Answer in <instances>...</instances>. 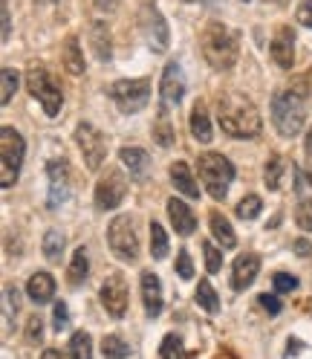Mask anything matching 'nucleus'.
I'll return each mask as SVG.
<instances>
[{
    "label": "nucleus",
    "mask_w": 312,
    "mask_h": 359,
    "mask_svg": "<svg viewBox=\"0 0 312 359\" xmlns=\"http://www.w3.org/2000/svg\"><path fill=\"white\" fill-rule=\"evenodd\" d=\"M24 154H27L24 137H20L15 128L6 125L3 130H0V186L3 189L15 186L20 165H24Z\"/></svg>",
    "instance_id": "nucleus-5"
},
{
    "label": "nucleus",
    "mask_w": 312,
    "mask_h": 359,
    "mask_svg": "<svg viewBox=\"0 0 312 359\" xmlns=\"http://www.w3.org/2000/svg\"><path fill=\"white\" fill-rule=\"evenodd\" d=\"M171 180H173V186L180 189L185 197H191V200H197V197H199V186L194 183V177H191V168H188V163L176 160V163L171 165Z\"/></svg>",
    "instance_id": "nucleus-20"
},
{
    "label": "nucleus",
    "mask_w": 312,
    "mask_h": 359,
    "mask_svg": "<svg viewBox=\"0 0 312 359\" xmlns=\"http://www.w3.org/2000/svg\"><path fill=\"white\" fill-rule=\"evenodd\" d=\"M125 194H127V183H125V177L119 174V171H113L110 168L101 180H99V186H96V206L99 209H116L122 200H125Z\"/></svg>",
    "instance_id": "nucleus-12"
},
{
    "label": "nucleus",
    "mask_w": 312,
    "mask_h": 359,
    "mask_svg": "<svg viewBox=\"0 0 312 359\" xmlns=\"http://www.w3.org/2000/svg\"><path fill=\"white\" fill-rule=\"evenodd\" d=\"M185 96V76L183 67L176 61H168V67L162 70V81H159V99H162V114H168L171 107H176Z\"/></svg>",
    "instance_id": "nucleus-11"
},
{
    "label": "nucleus",
    "mask_w": 312,
    "mask_h": 359,
    "mask_svg": "<svg viewBox=\"0 0 312 359\" xmlns=\"http://www.w3.org/2000/svg\"><path fill=\"white\" fill-rule=\"evenodd\" d=\"M87 269H90V258H87V250L78 246L73 252V261H70V269H66V278H70L73 287H78L84 278H87Z\"/></svg>",
    "instance_id": "nucleus-25"
},
{
    "label": "nucleus",
    "mask_w": 312,
    "mask_h": 359,
    "mask_svg": "<svg viewBox=\"0 0 312 359\" xmlns=\"http://www.w3.org/2000/svg\"><path fill=\"white\" fill-rule=\"evenodd\" d=\"M41 336H43V322H41L38 316H32V319L27 322V339L35 345V342H41Z\"/></svg>",
    "instance_id": "nucleus-42"
},
{
    "label": "nucleus",
    "mask_w": 312,
    "mask_h": 359,
    "mask_svg": "<svg viewBox=\"0 0 312 359\" xmlns=\"http://www.w3.org/2000/svg\"><path fill=\"white\" fill-rule=\"evenodd\" d=\"M304 148H306V156H309V163H312V128H309V133H306V142H304Z\"/></svg>",
    "instance_id": "nucleus-48"
},
{
    "label": "nucleus",
    "mask_w": 312,
    "mask_h": 359,
    "mask_svg": "<svg viewBox=\"0 0 312 359\" xmlns=\"http://www.w3.org/2000/svg\"><path fill=\"white\" fill-rule=\"evenodd\" d=\"M257 273H260V255H255V252L237 255V261L232 266V287L240 293V290H246L257 278Z\"/></svg>",
    "instance_id": "nucleus-15"
},
{
    "label": "nucleus",
    "mask_w": 312,
    "mask_h": 359,
    "mask_svg": "<svg viewBox=\"0 0 312 359\" xmlns=\"http://www.w3.org/2000/svg\"><path fill=\"white\" fill-rule=\"evenodd\" d=\"M197 168H199V180H203V186L208 189V194H211L214 200L226 197L229 183L234 180V165L226 160V156L208 151V154H203V156L197 160Z\"/></svg>",
    "instance_id": "nucleus-4"
},
{
    "label": "nucleus",
    "mask_w": 312,
    "mask_h": 359,
    "mask_svg": "<svg viewBox=\"0 0 312 359\" xmlns=\"http://www.w3.org/2000/svg\"><path fill=\"white\" fill-rule=\"evenodd\" d=\"M52 322H55V330H58V333H61V330H66V325H70V313H66V304H64V302H58V304H55Z\"/></svg>",
    "instance_id": "nucleus-41"
},
{
    "label": "nucleus",
    "mask_w": 312,
    "mask_h": 359,
    "mask_svg": "<svg viewBox=\"0 0 312 359\" xmlns=\"http://www.w3.org/2000/svg\"><path fill=\"white\" fill-rule=\"evenodd\" d=\"M260 209H263V200L257 194H249V197H243L237 203V217L240 220H255L260 215Z\"/></svg>",
    "instance_id": "nucleus-34"
},
{
    "label": "nucleus",
    "mask_w": 312,
    "mask_h": 359,
    "mask_svg": "<svg viewBox=\"0 0 312 359\" xmlns=\"http://www.w3.org/2000/svg\"><path fill=\"white\" fill-rule=\"evenodd\" d=\"M301 348H304V345H301L298 339H295V342L289 339V351H286V356H292V353H301Z\"/></svg>",
    "instance_id": "nucleus-47"
},
{
    "label": "nucleus",
    "mask_w": 312,
    "mask_h": 359,
    "mask_svg": "<svg viewBox=\"0 0 312 359\" xmlns=\"http://www.w3.org/2000/svg\"><path fill=\"white\" fill-rule=\"evenodd\" d=\"M217 122L222 133H229L234 140H252L263 128L257 107L240 93H222L217 99Z\"/></svg>",
    "instance_id": "nucleus-1"
},
{
    "label": "nucleus",
    "mask_w": 312,
    "mask_h": 359,
    "mask_svg": "<svg viewBox=\"0 0 312 359\" xmlns=\"http://www.w3.org/2000/svg\"><path fill=\"white\" fill-rule=\"evenodd\" d=\"M76 142L81 148V156H84V163L90 171H99L101 163L107 160V140H104V133L90 125V122H81L76 128Z\"/></svg>",
    "instance_id": "nucleus-10"
},
{
    "label": "nucleus",
    "mask_w": 312,
    "mask_h": 359,
    "mask_svg": "<svg viewBox=\"0 0 312 359\" xmlns=\"http://www.w3.org/2000/svg\"><path fill=\"white\" fill-rule=\"evenodd\" d=\"M191 133H194V140L197 142H211V122H208V114H206V107L203 102H197L194 110H191Z\"/></svg>",
    "instance_id": "nucleus-21"
},
{
    "label": "nucleus",
    "mask_w": 312,
    "mask_h": 359,
    "mask_svg": "<svg viewBox=\"0 0 312 359\" xmlns=\"http://www.w3.org/2000/svg\"><path fill=\"white\" fill-rule=\"evenodd\" d=\"M15 90H17V73L12 67H3V70H0V104H9Z\"/></svg>",
    "instance_id": "nucleus-33"
},
{
    "label": "nucleus",
    "mask_w": 312,
    "mask_h": 359,
    "mask_svg": "<svg viewBox=\"0 0 312 359\" xmlns=\"http://www.w3.org/2000/svg\"><path fill=\"white\" fill-rule=\"evenodd\" d=\"M281 177H283V156H281V154H272L269 160H266V165H263L266 189H269V191H278V189H281Z\"/></svg>",
    "instance_id": "nucleus-27"
},
{
    "label": "nucleus",
    "mask_w": 312,
    "mask_h": 359,
    "mask_svg": "<svg viewBox=\"0 0 312 359\" xmlns=\"http://www.w3.org/2000/svg\"><path fill=\"white\" fill-rule=\"evenodd\" d=\"M101 4H107V0H101Z\"/></svg>",
    "instance_id": "nucleus-54"
},
{
    "label": "nucleus",
    "mask_w": 312,
    "mask_h": 359,
    "mask_svg": "<svg viewBox=\"0 0 312 359\" xmlns=\"http://www.w3.org/2000/svg\"><path fill=\"white\" fill-rule=\"evenodd\" d=\"M27 296H29L35 304L52 302V296H55V278H52L50 273H35V276L27 281Z\"/></svg>",
    "instance_id": "nucleus-19"
},
{
    "label": "nucleus",
    "mask_w": 312,
    "mask_h": 359,
    "mask_svg": "<svg viewBox=\"0 0 312 359\" xmlns=\"http://www.w3.org/2000/svg\"><path fill=\"white\" fill-rule=\"evenodd\" d=\"M47 177H50V200H47V206L58 209L66 200V194H70V165H66V160H52L47 165Z\"/></svg>",
    "instance_id": "nucleus-14"
},
{
    "label": "nucleus",
    "mask_w": 312,
    "mask_h": 359,
    "mask_svg": "<svg viewBox=\"0 0 312 359\" xmlns=\"http://www.w3.org/2000/svg\"><path fill=\"white\" fill-rule=\"evenodd\" d=\"M197 304L203 307L206 313H217L220 310V299H217V293H214V287H211L208 278H203V281H199V287H197Z\"/></svg>",
    "instance_id": "nucleus-32"
},
{
    "label": "nucleus",
    "mask_w": 312,
    "mask_h": 359,
    "mask_svg": "<svg viewBox=\"0 0 312 359\" xmlns=\"http://www.w3.org/2000/svg\"><path fill=\"white\" fill-rule=\"evenodd\" d=\"M142 302L150 319L162 313V281L156 273H142Z\"/></svg>",
    "instance_id": "nucleus-17"
},
{
    "label": "nucleus",
    "mask_w": 312,
    "mask_h": 359,
    "mask_svg": "<svg viewBox=\"0 0 312 359\" xmlns=\"http://www.w3.org/2000/svg\"><path fill=\"white\" fill-rule=\"evenodd\" d=\"M70 359H93V336L87 330H76L70 339Z\"/></svg>",
    "instance_id": "nucleus-28"
},
{
    "label": "nucleus",
    "mask_w": 312,
    "mask_h": 359,
    "mask_svg": "<svg viewBox=\"0 0 312 359\" xmlns=\"http://www.w3.org/2000/svg\"><path fill=\"white\" fill-rule=\"evenodd\" d=\"M90 41H93V50H96V58L99 61H110V32H107V24L96 20L93 24V32H90Z\"/></svg>",
    "instance_id": "nucleus-26"
},
{
    "label": "nucleus",
    "mask_w": 312,
    "mask_h": 359,
    "mask_svg": "<svg viewBox=\"0 0 312 359\" xmlns=\"http://www.w3.org/2000/svg\"><path fill=\"white\" fill-rule=\"evenodd\" d=\"M110 99L116 102L122 114H139L150 102V81L148 79H122L110 87Z\"/></svg>",
    "instance_id": "nucleus-8"
},
{
    "label": "nucleus",
    "mask_w": 312,
    "mask_h": 359,
    "mask_svg": "<svg viewBox=\"0 0 312 359\" xmlns=\"http://www.w3.org/2000/svg\"><path fill=\"white\" fill-rule=\"evenodd\" d=\"M272 284H275L278 293H292V290H298V278L289 276V273H275Z\"/></svg>",
    "instance_id": "nucleus-39"
},
{
    "label": "nucleus",
    "mask_w": 312,
    "mask_h": 359,
    "mask_svg": "<svg viewBox=\"0 0 312 359\" xmlns=\"http://www.w3.org/2000/svg\"><path fill=\"white\" fill-rule=\"evenodd\" d=\"M203 252H206V269L208 273H220V266H222V255H220V250L214 243H203Z\"/></svg>",
    "instance_id": "nucleus-38"
},
{
    "label": "nucleus",
    "mask_w": 312,
    "mask_h": 359,
    "mask_svg": "<svg viewBox=\"0 0 312 359\" xmlns=\"http://www.w3.org/2000/svg\"><path fill=\"white\" fill-rule=\"evenodd\" d=\"M168 215H171V223H173L176 235L188 238V235L197 229V215L191 212V206H185V203H183V200L171 197V200H168Z\"/></svg>",
    "instance_id": "nucleus-18"
},
{
    "label": "nucleus",
    "mask_w": 312,
    "mask_h": 359,
    "mask_svg": "<svg viewBox=\"0 0 312 359\" xmlns=\"http://www.w3.org/2000/svg\"><path fill=\"white\" fill-rule=\"evenodd\" d=\"M298 24H304V27L312 29V0L301 4V9H298Z\"/></svg>",
    "instance_id": "nucleus-44"
},
{
    "label": "nucleus",
    "mask_w": 312,
    "mask_h": 359,
    "mask_svg": "<svg viewBox=\"0 0 312 359\" xmlns=\"http://www.w3.org/2000/svg\"><path fill=\"white\" fill-rule=\"evenodd\" d=\"M214 359H237V356H234V353H232V351H222V353H217V356H214Z\"/></svg>",
    "instance_id": "nucleus-50"
},
{
    "label": "nucleus",
    "mask_w": 312,
    "mask_h": 359,
    "mask_svg": "<svg viewBox=\"0 0 312 359\" xmlns=\"http://www.w3.org/2000/svg\"><path fill=\"white\" fill-rule=\"evenodd\" d=\"M150 255L156 261H162L168 255V232L162 229V223H150Z\"/></svg>",
    "instance_id": "nucleus-30"
},
{
    "label": "nucleus",
    "mask_w": 312,
    "mask_h": 359,
    "mask_svg": "<svg viewBox=\"0 0 312 359\" xmlns=\"http://www.w3.org/2000/svg\"><path fill=\"white\" fill-rule=\"evenodd\" d=\"M27 87H29V93L43 104V114H47L50 119H55L61 114V104H64V93H61V87L50 79V73L43 70V67H29V73H27Z\"/></svg>",
    "instance_id": "nucleus-6"
},
{
    "label": "nucleus",
    "mask_w": 312,
    "mask_h": 359,
    "mask_svg": "<svg viewBox=\"0 0 312 359\" xmlns=\"http://www.w3.org/2000/svg\"><path fill=\"white\" fill-rule=\"evenodd\" d=\"M295 223L301 232H312V197H301L295 209Z\"/></svg>",
    "instance_id": "nucleus-36"
},
{
    "label": "nucleus",
    "mask_w": 312,
    "mask_h": 359,
    "mask_svg": "<svg viewBox=\"0 0 312 359\" xmlns=\"http://www.w3.org/2000/svg\"><path fill=\"white\" fill-rule=\"evenodd\" d=\"M41 359H64V356H61L55 348H47V351H43V356H41Z\"/></svg>",
    "instance_id": "nucleus-49"
},
{
    "label": "nucleus",
    "mask_w": 312,
    "mask_h": 359,
    "mask_svg": "<svg viewBox=\"0 0 312 359\" xmlns=\"http://www.w3.org/2000/svg\"><path fill=\"white\" fill-rule=\"evenodd\" d=\"M185 4H194V0H185Z\"/></svg>",
    "instance_id": "nucleus-53"
},
{
    "label": "nucleus",
    "mask_w": 312,
    "mask_h": 359,
    "mask_svg": "<svg viewBox=\"0 0 312 359\" xmlns=\"http://www.w3.org/2000/svg\"><path fill=\"white\" fill-rule=\"evenodd\" d=\"M176 276H180L183 281H188V278H194V264H191V255L183 250L180 255H176Z\"/></svg>",
    "instance_id": "nucleus-40"
},
{
    "label": "nucleus",
    "mask_w": 312,
    "mask_h": 359,
    "mask_svg": "<svg viewBox=\"0 0 312 359\" xmlns=\"http://www.w3.org/2000/svg\"><path fill=\"white\" fill-rule=\"evenodd\" d=\"M101 304L113 319H122L127 310V284L119 273L107 276V281L101 284Z\"/></svg>",
    "instance_id": "nucleus-13"
},
{
    "label": "nucleus",
    "mask_w": 312,
    "mask_h": 359,
    "mask_svg": "<svg viewBox=\"0 0 312 359\" xmlns=\"http://www.w3.org/2000/svg\"><path fill=\"white\" fill-rule=\"evenodd\" d=\"M107 243H110V250H113V255L119 261L133 264L139 258V238H136V232H133V220L127 215H119V217L110 220Z\"/></svg>",
    "instance_id": "nucleus-7"
},
{
    "label": "nucleus",
    "mask_w": 312,
    "mask_h": 359,
    "mask_svg": "<svg viewBox=\"0 0 312 359\" xmlns=\"http://www.w3.org/2000/svg\"><path fill=\"white\" fill-rule=\"evenodd\" d=\"M199 47H203V55L214 70H232L237 61V53H240L237 35L226 24H220V20L206 24L203 35H199Z\"/></svg>",
    "instance_id": "nucleus-2"
},
{
    "label": "nucleus",
    "mask_w": 312,
    "mask_h": 359,
    "mask_svg": "<svg viewBox=\"0 0 312 359\" xmlns=\"http://www.w3.org/2000/svg\"><path fill=\"white\" fill-rule=\"evenodd\" d=\"M159 356H162V359H185V351H183V339H180V336L168 333L165 339H162Z\"/></svg>",
    "instance_id": "nucleus-35"
},
{
    "label": "nucleus",
    "mask_w": 312,
    "mask_h": 359,
    "mask_svg": "<svg viewBox=\"0 0 312 359\" xmlns=\"http://www.w3.org/2000/svg\"><path fill=\"white\" fill-rule=\"evenodd\" d=\"M139 27H142V35H145L148 47L153 53H165L168 50V43H171L168 24H165L159 6L150 4V0H148V4H142V9H139Z\"/></svg>",
    "instance_id": "nucleus-9"
},
{
    "label": "nucleus",
    "mask_w": 312,
    "mask_h": 359,
    "mask_svg": "<svg viewBox=\"0 0 312 359\" xmlns=\"http://www.w3.org/2000/svg\"><path fill=\"white\" fill-rule=\"evenodd\" d=\"M257 302H260V307L266 310V313H272V316H278L281 313V302H278V296H269V293H263V296H257Z\"/></svg>",
    "instance_id": "nucleus-43"
},
{
    "label": "nucleus",
    "mask_w": 312,
    "mask_h": 359,
    "mask_svg": "<svg viewBox=\"0 0 312 359\" xmlns=\"http://www.w3.org/2000/svg\"><path fill=\"white\" fill-rule=\"evenodd\" d=\"M295 252H298V255H309V252H312L309 241H295Z\"/></svg>",
    "instance_id": "nucleus-46"
},
{
    "label": "nucleus",
    "mask_w": 312,
    "mask_h": 359,
    "mask_svg": "<svg viewBox=\"0 0 312 359\" xmlns=\"http://www.w3.org/2000/svg\"><path fill=\"white\" fill-rule=\"evenodd\" d=\"M295 38H292V32L289 29H281L275 38H272V43H269V53H272V61L281 67V70H292V64H295Z\"/></svg>",
    "instance_id": "nucleus-16"
},
{
    "label": "nucleus",
    "mask_w": 312,
    "mask_h": 359,
    "mask_svg": "<svg viewBox=\"0 0 312 359\" xmlns=\"http://www.w3.org/2000/svg\"><path fill=\"white\" fill-rule=\"evenodd\" d=\"M208 226H211V235L226 246V250H232V246L237 243V238H234V229H232V223L222 217L220 212H211V217H208Z\"/></svg>",
    "instance_id": "nucleus-23"
},
{
    "label": "nucleus",
    "mask_w": 312,
    "mask_h": 359,
    "mask_svg": "<svg viewBox=\"0 0 312 359\" xmlns=\"http://www.w3.org/2000/svg\"><path fill=\"white\" fill-rule=\"evenodd\" d=\"M153 140L159 142L162 148H171L173 145V128L168 122V114H159V122H156V128H153Z\"/></svg>",
    "instance_id": "nucleus-37"
},
{
    "label": "nucleus",
    "mask_w": 312,
    "mask_h": 359,
    "mask_svg": "<svg viewBox=\"0 0 312 359\" xmlns=\"http://www.w3.org/2000/svg\"><path fill=\"white\" fill-rule=\"evenodd\" d=\"M101 351H104V359H127L130 356V345L122 339V336L110 333L101 339Z\"/></svg>",
    "instance_id": "nucleus-29"
},
{
    "label": "nucleus",
    "mask_w": 312,
    "mask_h": 359,
    "mask_svg": "<svg viewBox=\"0 0 312 359\" xmlns=\"http://www.w3.org/2000/svg\"><path fill=\"white\" fill-rule=\"evenodd\" d=\"M272 4H278V6H286V4H289V0H272Z\"/></svg>",
    "instance_id": "nucleus-51"
},
{
    "label": "nucleus",
    "mask_w": 312,
    "mask_h": 359,
    "mask_svg": "<svg viewBox=\"0 0 312 359\" xmlns=\"http://www.w3.org/2000/svg\"><path fill=\"white\" fill-rule=\"evenodd\" d=\"M0 12H3V41H9V29H12V18H9V6L3 4V6H0Z\"/></svg>",
    "instance_id": "nucleus-45"
},
{
    "label": "nucleus",
    "mask_w": 312,
    "mask_h": 359,
    "mask_svg": "<svg viewBox=\"0 0 312 359\" xmlns=\"http://www.w3.org/2000/svg\"><path fill=\"white\" fill-rule=\"evenodd\" d=\"M64 235L58 232V229H50L47 235H43V243H41V250H43V255H47V261H61V252H64Z\"/></svg>",
    "instance_id": "nucleus-31"
},
{
    "label": "nucleus",
    "mask_w": 312,
    "mask_h": 359,
    "mask_svg": "<svg viewBox=\"0 0 312 359\" xmlns=\"http://www.w3.org/2000/svg\"><path fill=\"white\" fill-rule=\"evenodd\" d=\"M119 160L125 163V168H127L133 177H142V174L148 171V165H150L148 151H142V148H122V151H119Z\"/></svg>",
    "instance_id": "nucleus-22"
},
{
    "label": "nucleus",
    "mask_w": 312,
    "mask_h": 359,
    "mask_svg": "<svg viewBox=\"0 0 312 359\" xmlns=\"http://www.w3.org/2000/svg\"><path fill=\"white\" fill-rule=\"evenodd\" d=\"M64 67L73 76H81L84 73V53L78 47V38L76 35H70V38H66V43H64Z\"/></svg>",
    "instance_id": "nucleus-24"
},
{
    "label": "nucleus",
    "mask_w": 312,
    "mask_h": 359,
    "mask_svg": "<svg viewBox=\"0 0 312 359\" xmlns=\"http://www.w3.org/2000/svg\"><path fill=\"white\" fill-rule=\"evenodd\" d=\"M38 4H55V0H38Z\"/></svg>",
    "instance_id": "nucleus-52"
},
{
    "label": "nucleus",
    "mask_w": 312,
    "mask_h": 359,
    "mask_svg": "<svg viewBox=\"0 0 312 359\" xmlns=\"http://www.w3.org/2000/svg\"><path fill=\"white\" fill-rule=\"evenodd\" d=\"M306 93H295V90H278L272 99V122L283 137H298L304 122H306Z\"/></svg>",
    "instance_id": "nucleus-3"
}]
</instances>
